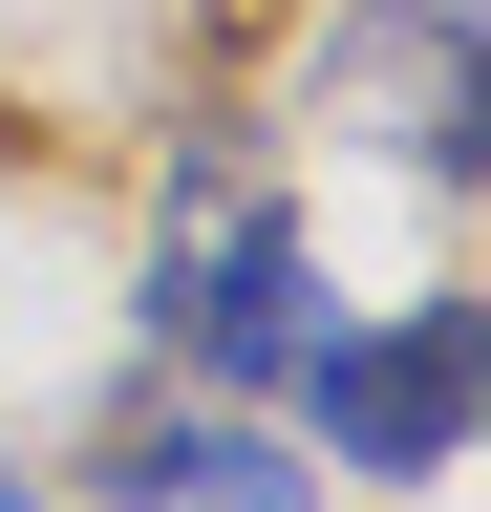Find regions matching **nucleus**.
<instances>
[{
    "instance_id": "4",
    "label": "nucleus",
    "mask_w": 491,
    "mask_h": 512,
    "mask_svg": "<svg viewBox=\"0 0 491 512\" xmlns=\"http://www.w3.org/2000/svg\"><path fill=\"white\" fill-rule=\"evenodd\" d=\"M86 512H321V448H278L257 406H214V384H171L86 448Z\"/></svg>"
},
{
    "instance_id": "3",
    "label": "nucleus",
    "mask_w": 491,
    "mask_h": 512,
    "mask_svg": "<svg viewBox=\"0 0 491 512\" xmlns=\"http://www.w3.org/2000/svg\"><path fill=\"white\" fill-rule=\"evenodd\" d=\"M299 107L363 128V150L427 171V192H470V171H491V22H470V0H321Z\"/></svg>"
},
{
    "instance_id": "5",
    "label": "nucleus",
    "mask_w": 491,
    "mask_h": 512,
    "mask_svg": "<svg viewBox=\"0 0 491 512\" xmlns=\"http://www.w3.org/2000/svg\"><path fill=\"white\" fill-rule=\"evenodd\" d=\"M0 512H43V491H22V470H0Z\"/></svg>"
},
{
    "instance_id": "1",
    "label": "nucleus",
    "mask_w": 491,
    "mask_h": 512,
    "mask_svg": "<svg viewBox=\"0 0 491 512\" xmlns=\"http://www.w3.org/2000/svg\"><path fill=\"white\" fill-rule=\"evenodd\" d=\"M150 342H171V384H214V406H257V384H299V342H321V256H299V214L235 150H193L171 171V214H150Z\"/></svg>"
},
{
    "instance_id": "2",
    "label": "nucleus",
    "mask_w": 491,
    "mask_h": 512,
    "mask_svg": "<svg viewBox=\"0 0 491 512\" xmlns=\"http://www.w3.org/2000/svg\"><path fill=\"white\" fill-rule=\"evenodd\" d=\"M470 384H491V320L470 299L321 320V342H299V448L363 470V491H427V470H470Z\"/></svg>"
}]
</instances>
